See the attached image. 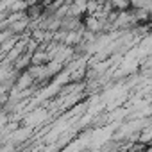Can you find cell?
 <instances>
[{
  "mask_svg": "<svg viewBox=\"0 0 152 152\" xmlns=\"http://www.w3.org/2000/svg\"><path fill=\"white\" fill-rule=\"evenodd\" d=\"M88 2H90V0H88Z\"/></svg>",
  "mask_w": 152,
  "mask_h": 152,
  "instance_id": "1",
  "label": "cell"
}]
</instances>
